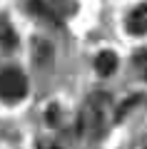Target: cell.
<instances>
[{
  "instance_id": "cell-2",
  "label": "cell",
  "mask_w": 147,
  "mask_h": 149,
  "mask_svg": "<svg viewBox=\"0 0 147 149\" xmlns=\"http://www.w3.org/2000/svg\"><path fill=\"white\" fill-rule=\"evenodd\" d=\"M27 95V77L18 67H5L0 72V100L3 102H20Z\"/></svg>"
},
{
  "instance_id": "cell-8",
  "label": "cell",
  "mask_w": 147,
  "mask_h": 149,
  "mask_svg": "<svg viewBox=\"0 0 147 149\" xmlns=\"http://www.w3.org/2000/svg\"><path fill=\"white\" fill-rule=\"evenodd\" d=\"M135 67H137V72L147 80V50H140V52L135 55Z\"/></svg>"
},
{
  "instance_id": "cell-5",
  "label": "cell",
  "mask_w": 147,
  "mask_h": 149,
  "mask_svg": "<svg viewBox=\"0 0 147 149\" xmlns=\"http://www.w3.org/2000/svg\"><path fill=\"white\" fill-rule=\"evenodd\" d=\"M0 45H3V50H13L18 45V35L8 20H0Z\"/></svg>"
},
{
  "instance_id": "cell-6",
  "label": "cell",
  "mask_w": 147,
  "mask_h": 149,
  "mask_svg": "<svg viewBox=\"0 0 147 149\" xmlns=\"http://www.w3.org/2000/svg\"><path fill=\"white\" fill-rule=\"evenodd\" d=\"M140 102H145V95H132V97H127L125 102H122L120 107H117V112H115V119L120 122V119H125L127 114H130L135 107H140Z\"/></svg>"
},
{
  "instance_id": "cell-7",
  "label": "cell",
  "mask_w": 147,
  "mask_h": 149,
  "mask_svg": "<svg viewBox=\"0 0 147 149\" xmlns=\"http://www.w3.org/2000/svg\"><path fill=\"white\" fill-rule=\"evenodd\" d=\"M47 3H50V8H53V13H55L58 20L68 17L70 13L75 10V3H72V0H47Z\"/></svg>"
},
{
  "instance_id": "cell-1",
  "label": "cell",
  "mask_w": 147,
  "mask_h": 149,
  "mask_svg": "<svg viewBox=\"0 0 147 149\" xmlns=\"http://www.w3.org/2000/svg\"><path fill=\"white\" fill-rule=\"evenodd\" d=\"M112 107V97L107 92H95L85 100L82 109L75 122V132L82 139H95L102 132V124L107 122V112Z\"/></svg>"
},
{
  "instance_id": "cell-9",
  "label": "cell",
  "mask_w": 147,
  "mask_h": 149,
  "mask_svg": "<svg viewBox=\"0 0 147 149\" xmlns=\"http://www.w3.org/2000/svg\"><path fill=\"white\" fill-rule=\"evenodd\" d=\"M35 149H60V147H58L55 142H40V144H37Z\"/></svg>"
},
{
  "instance_id": "cell-4",
  "label": "cell",
  "mask_w": 147,
  "mask_h": 149,
  "mask_svg": "<svg viewBox=\"0 0 147 149\" xmlns=\"http://www.w3.org/2000/svg\"><path fill=\"white\" fill-rule=\"evenodd\" d=\"M95 70H97V74H112L117 70V55L110 52V50H102L97 57H95Z\"/></svg>"
},
{
  "instance_id": "cell-10",
  "label": "cell",
  "mask_w": 147,
  "mask_h": 149,
  "mask_svg": "<svg viewBox=\"0 0 147 149\" xmlns=\"http://www.w3.org/2000/svg\"><path fill=\"white\" fill-rule=\"evenodd\" d=\"M137 149H147V139H145V142H142V144H140V147H137Z\"/></svg>"
},
{
  "instance_id": "cell-3",
  "label": "cell",
  "mask_w": 147,
  "mask_h": 149,
  "mask_svg": "<svg viewBox=\"0 0 147 149\" xmlns=\"http://www.w3.org/2000/svg\"><path fill=\"white\" fill-rule=\"evenodd\" d=\"M125 27L130 35H147V3L132 8L125 17Z\"/></svg>"
}]
</instances>
